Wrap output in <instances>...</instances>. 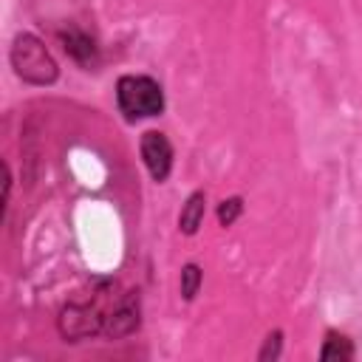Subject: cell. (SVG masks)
<instances>
[{
  "label": "cell",
  "instance_id": "cell-11",
  "mask_svg": "<svg viewBox=\"0 0 362 362\" xmlns=\"http://www.w3.org/2000/svg\"><path fill=\"white\" fill-rule=\"evenodd\" d=\"M280 345H283V334H280V331H272V334L266 337V342H263V348H260L257 359H260V362L277 359V356H280Z\"/></svg>",
  "mask_w": 362,
  "mask_h": 362
},
{
  "label": "cell",
  "instance_id": "cell-3",
  "mask_svg": "<svg viewBox=\"0 0 362 362\" xmlns=\"http://www.w3.org/2000/svg\"><path fill=\"white\" fill-rule=\"evenodd\" d=\"M57 328L62 334V339L68 342H79V339H88V337H96L105 331V317L90 308V305H79V303H71L59 311L57 317Z\"/></svg>",
  "mask_w": 362,
  "mask_h": 362
},
{
  "label": "cell",
  "instance_id": "cell-7",
  "mask_svg": "<svg viewBox=\"0 0 362 362\" xmlns=\"http://www.w3.org/2000/svg\"><path fill=\"white\" fill-rule=\"evenodd\" d=\"M204 209H206V195L204 192H192L181 209V218H178V226L184 235H195L198 226L204 223Z\"/></svg>",
  "mask_w": 362,
  "mask_h": 362
},
{
  "label": "cell",
  "instance_id": "cell-1",
  "mask_svg": "<svg viewBox=\"0 0 362 362\" xmlns=\"http://www.w3.org/2000/svg\"><path fill=\"white\" fill-rule=\"evenodd\" d=\"M11 68L23 82L31 85H51L59 76V68L54 62V57L48 54V48L42 45V40H37L34 34H17L8 51Z\"/></svg>",
  "mask_w": 362,
  "mask_h": 362
},
{
  "label": "cell",
  "instance_id": "cell-10",
  "mask_svg": "<svg viewBox=\"0 0 362 362\" xmlns=\"http://www.w3.org/2000/svg\"><path fill=\"white\" fill-rule=\"evenodd\" d=\"M240 212H243V201H240L238 195H235V198H226V201L218 206V221H221V226H232Z\"/></svg>",
  "mask_w": 362,
  "mask_h": 362
},
{
  "label": "cell",
  "instance_id": "cell-9",
  "mask_svg": "<svg viewBox=\"0 0 362 362\" xmlns=\"http://www.w3.org/2000/svg\"><path fill=\"white\" fill-rule=\"evenodd\" d=\"M201 269L195 266V263H187L184 269H181V297L184 300H192L195 294H198V286H201Z\"/></svg>",
  "mask_w": 362,
  "mask_h": 362
},
{
  "label": "cell",
  "instance_id": "cell-4",
  "mask_svg": "<svg viewBox=\"0 0 362 362\" xmlns=\"http://www.w3.org/2000/svg\"><path fill=\"white\" fill-rule=\"evenodd\" d=\"M141 158H144V167L147 173L153 175V181H164L173 170V147H170V139L158 130H147L141 136Z\"/></svg>",
  "mask_w": 362,
  "mask_h": 362
},
{
  "label": "cell",
  "instance_id": "cell-6",
  "mask_svg": "<svg viewBox=\"0 0 362 362\" xmlns=\"http://www.w3.org/2000/svg\"><path fill=\"white\" fill-rule=\"evenodd\" d=\"M59 37H62V48H65V54H71L79 65H85L88 71L99 65V51H96L93 40H90L88 34L71 28V31H62Z\"/></svg>",
  "mask_w": 362,
  "mask_h": 362
},
{
  "label": "cell",
  "instance_id": "cell-8",
  "mask_svg": "<svg viewBox=\"0 0 362 362\" xmlns=\"http://www.w3.org/2000/svg\"><path fill=\"white\" fill-rule=\"evenodd\" d=\"M320 359H325V362H348V359H354V342L339 331H328L325 342L320 348Z\"/></svg>",
  "mask_w": 362,
  "mask_h": 362
},
{
  "label": "cell",
  "instance_id": "cell-2",
  "mask_svg": "<svg viewBox=\"0 0 362 362\" xmlns=\"http://www.w3.org/2000/svg\"><path fill=\"white\" fill-rule=\"evenodd\" d=\"M116 102L127 119H147L164 110V90L150 76L127 74L116 82Z\"/></svg>",
  "mask_w": 362,
  "mask_h": 362
},
{
  "label": "cell",
  "instance_id": "cell-5",
  "mask_svg": "<svg viewBox=\"0 0 362 362\" xmlns=\"http://www.w3.org/2000/svg\"><path fill=\"white\" fill-rule=\"evenodd\" d=\"M141 322V305H139V291H127L122 297V303L110 311V317H105V337L110 339H122L127 334H133Z\"/></svg>",
  "mask_w": 362,
  "mask_h": 362
}]
</instances>
